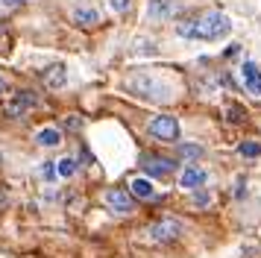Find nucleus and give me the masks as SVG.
Returning <instances> with one entry per match:
<instances>
[{
    "label": "nucleus",
    "mask_w": 261,
    "mask_h": 258,
    "mask_svg": "<svg viewBox=\"0 0 261 258\" xmlns=\"http://www.w3.org/2000/svg\"><path fill=\"white\" fill-rule=\"evenodd\" d=\"M106 202H109V209L115 211V214H132V211H135V202H132V197L126 194V191H120V188H112V191H106Z\"/></svg>",
    "instance_id": "3"
},
{
    "label": "nucleus",
    "mask_w": 261,
    "mask_h": 258,
    "mask_svg": "<svg viewBox=\"0 0 261 258\" xmlns=\"http://www.w3.org/2000/svg\"><path fill=\"white\" fill-rule=\"evenodd\" d=\"M38 100L33 97V94H27V91H18V97H15V103L6 106V115H21L24 109H30V106H36Z\"/></svg>",
    "instance_id": "9"
},
{
    "label": "nucleus",
    "mask_w": 261,
    "mask_h": 258,
    "mask_svg": "<svg viewBox=\"0 0 261 258\" xmlns=\"http://www.w3.org/2000/svg\"><path fill=\"white\" fill-rule=\"evenodd\" d=\"M3 3H9V0H3Z\"/></svg>",
    "instance_id": "21"
},
{
    "label": "nucleus",
    "mask_w": 261,
    "mask_h": 258,
    "mask_svg": "<svg viewBox=\"0 0 261 258\" xmlns=\"http://www.w3.org/2000/svg\"><path fill=\"white\" fill-rule=\"evenodd\" d=\"M73 21L83 23V27H91V23L100 21V15H97L94 9H80V12H73Z\"/></svg>",
    "instance_id": "13"
},
{
    "label": "nucleus",
    "mask_w": 261,
    "mask_h": 258,
    "mask_svg": "<svg viewBox=\"0 0 261 258\" xmlns=\"http://www.w3.org/2000/svg\"><path fill=\"white\" fill-rule=\"evenodd\" d=\"M197 205H208V194H200L197 197Z\"/></svg>",
    "instance_id": "19"
},
{
    "label": "nucleus",
    "mask_w": 261,
    "mask_h": 258,
    "mask_svg": "<svg viewBox=\"0 0 261 258\" xmlns=\"http://www.w3.org/2000/svg\"><path fill=\"white\" fill-rule=\"evenodd\" d=\"M182 156H185V159H200L202 147H197V144H185V147H182Z\"/></svg>",
    "instance_id": "16"
},
{
    "label": "nucleus",
    "mask_w": 261,
    "mask_h": 258,
    "mask_svg": "<svg viewBox=\"0 0 261 258\" xmlns=\"http://www.w3.org/2000/svg\"><path fill=\"white\" fill-rule=\"evenodd\" d=\"M36 141L41 144V147H56V144L62 141V132H59V129H41Z\"/></svg>",
    "instance_id": "10"
},
{
    "label": "nucleus",
    "mask_w": 261,
    "mask_h": 258,
    "mask_svg": "<svg viewBox=\"0 0 261 258\" xmlns=\"http://www.w3.org/2000/svg\"><path fill=\"white\" fill-rule=\"evenodd\" d=\"M129 3H132V0H112L115 12H126V9H129Z\"/></svg>",
    "instance_id": "17"
},
{
    "label": "nucleus",
    "mask_w": 261,
    "mask_h": 258,
    "mask_svg": "<svg viewBox=\"0 0 261 258\" xmlns=\"http://www.w3.org/2000/svg\"><path fill=\"white\" fill-rule=\"evenodd\" d=\"M129 191H132V197H138V199H153L155 197V188L150 185V179H132L129 182Z\"/></svg>",
    "instance_id": "8"
},
{
    "label": "nucleus",
    "mask_w": 261,
    "mask_h": 258,
    "mask_svg": "<svg viewBox=\"0 0 261 258\" xmlns=\"http://www.w3.org/2000/svg\"><path fill=\"white\" fill-rule=\"evenodd\" d=\"M179 185L188 188V191L202 188V185H205V173H202L200 167H194V164H191V167H185V170H182V176H179Z\"/></svg>",
    "instance_id": "7"
},
{
    "label": "nucleus",
    "mask_w": 261,
    "mask_h": 258,
    "mask_svg": "<svg viewBox=\"0 0 261 258\" xmlns=\"http://www.w3.org/2000/svg\"><path fill=\"white\" fill-rule=\"evenodd\" d=\"M150 132H153L159 141H170V144H173V141L179 138V123H176V117H173V115H159L153 123H150Z\"/></svg>",
    "instance_id": "2"
},
{
    "label": "nucleus",
    "mask_w": 261,
    "mask_h": 258,
    "mask_svg": "<svg viewBox=\"0 0 261 258\" xmlns=\"http://www.w3.org/2000/svg\"><path fill=\"white\" fill-rule=\"evenodd\" d=\"M76 173V162L73 159H62L59 162V176H73Z\"/></svg>",
    "instance_id": "15"
},
{
    "label": "nucleus",
    "mask_w": 261,
    "mask_h": 258,
    "mask_svg": "<svg viewBox=\"0 0 261 258\" xmlns=\"http://www.w3.org/2000/svg\"><path fill=\"white\" fill-rule=\"evenodd\" d=\"M141 164H144V170L150 173V179H153V176L162 179V176H170L176 170V162H173V159H159V156H147Z\"/></svg>",
    "instance_id": "4"
},
{
    "label": "nucleus",
    "mask_w": 261,
    "mask_h": 258,
    "mask_svg": "<svg viewBox=\"0 0 261 258\" xmlns=\"http://www.w3.org/2000/svg\"><path fill=\"white\" fill-rule=\"evenodd\" d=\"M241 76H244V85H247V91H252L255 97H261V70L255 62H244V68H241Z\"/></svg>",
    "instance_id": "5"
},
{
    "label": "nucleus",
    "mask_w": 261,
    "mask_h": 258,
    "mask_svg": "<svg viewBox=\"0 0 261 258\" xmlns=\"http://www.w3.org/2000/svg\"><path fill=\"white\" fill-rule=\"evenodd\" d=\"M232 30V21L226 18L223 12H208L205 18L200 21H188V23H179V33L188 35V38H205V41H212V38H220Z\"/></svg>",
    "instance_id": "1"
},
{
    "label": "nucleus",
    "mask_w": 261,
    "mask_h": 258,
    "mask_svg": "<svg viewBox=\"0 0 261 258\" xmlns=\"http://www.w3.org/2000/svg\"><path fill=\"white\" fill-rule=\"evenodd\" d=\"M0 91H6V82H3V76H0Z\"/></svg>",
    "instance_id": "20"
},
{
    "label": "nucleus",
    "mask_w": 261,
    "mask_h": 258,
    "mask_svg": "<svg viewBox=\"0 0 261 258\" xmlns=\"http://www.w3.org/2000/svg\"><path fill=\"white\" fill-rule=\"evenodd\" d=\"M56 170H59V167H53V164H44V176H47V179H53V176H56Z\"/></svg>",
    "instance_id": "18"
},
{
    "label": "nucleus",
    "mask_w": 261,
    "mask_h": 258,
    "mask_svg": "<svg viewBox=\"0 0 261 258\" xmlns=\"http://www.w3.org/2000/svg\"><path fill=\"white\" fill-rule=\"evenodd\" d=\"M170 12H173V3H170V0H153V3H150V15H153V18H165Z\"/></svg>",
    "instance_id": "12"
},
{
    "label": "nucleus",
    "mask_w": 261,
    "mask_h": 258,
    "mask_svg": "<svg viewBox=\"0 0 261 258\" xmlns=\"http://www.w3.org/2000/svg\"><path fill=\"white\" fill-rule=\"evenodd\" d=\"M238 152H241L244 159H258L261 156V144L258 141H244V144L238 147Z\"/></svg>",
    "instance_id": "14"
},
{
    "label": "nucleus",
    "mask_w": 261,
    "mask_h": 258,
    "mask_svg": "<svg viewBox=\"0 0 261 258\" xmlns=\"http://www.w3.org/2000/svg\"><path fill=\"white\" fill-rule=\"evenodd\" d=\"M179 235V223L176 220H162V223H155L153 229H150V238L153 241H173Z\"/></svg>",
    "instance_id": "6"
},
{
    "label": "nucleus",
    "mask_w": 261,
    "mask_h": 258,
    "mask_svg": "<svg viewBox=\"0 0 261 258\" xmlns=\"http://www.w3.org/2000/svg\"><path fill=\"white\" fill-rule=\"evenodd\" d=\"M44 82H47L50 88L62 85V82H65V68H62V65H53V68H50L47 73H44Z\"/></svg>",
    "instance_id": "11"
}]
</instances>
